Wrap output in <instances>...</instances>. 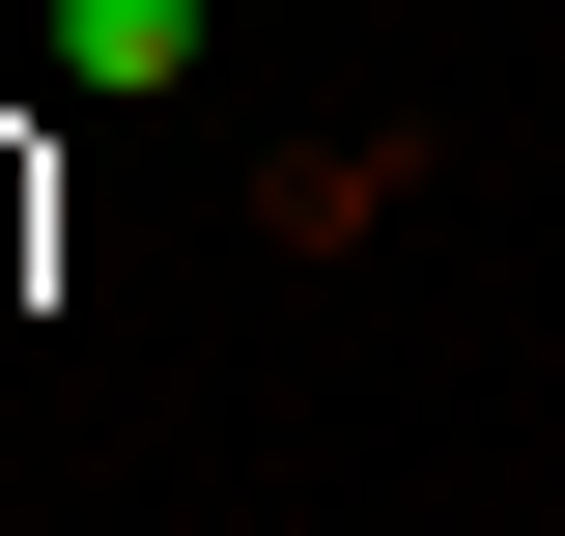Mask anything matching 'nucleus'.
Wrapping results in <instances>:
<instances>
[{"label":"nucleus","instance_id":"f257e3e1","mask_svg":"<svg viewBox=\"0 0 565 536\" xmlns=\"http://www.w3.org/2000/svg\"><path fill=\"white\" fill-rule=\"evenodd\" d=\"M57 85H199V0H57Z\"/></svg>","mask_w":565,"mask_h":536}]
</instances>
